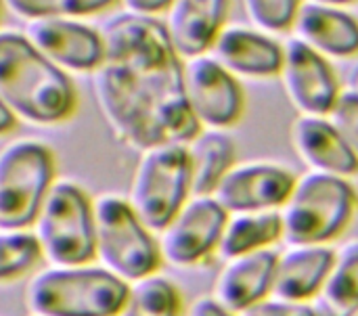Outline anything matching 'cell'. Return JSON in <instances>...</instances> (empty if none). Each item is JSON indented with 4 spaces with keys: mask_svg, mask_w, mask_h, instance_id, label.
Returning a JSON list of instances; mask_svg holds the SVG:
<instances>
[{
    "mask_svg": "<svg viewBox=\"0 0 358 316\" xmlns=\"http://www.w3.org/2000/svg\"><path fill=\"white\" fill-rule=\"evenodd\" d=\"M105 57L92 71V94L113 138L145 151L168 143H189L195 122L176 55L164 21L120 13L101 27Z\"/></svg>",
    "mask_w": 358,
    "mask_h": 316,
    "instance_id": "obj_1",
    "label": "cell"
},
{
    "mask_svg": "<svg viewBox=\"0 0 358 316\" xmlns=\"http://www.w3.org/2000/svg\"><path fill=\"white\" fill-rule=\"evenodd\" d=\"M0 99L17 120L38 128L67 124L80 103L69 73L15 29H0Z\"/></svg>",
    "mask_w": 358,
    "mask_h": 316,
    "instance_id": "obj_2",
    "label": "cell"
},
{
    "mask_svg": "<svg viewBox=\"0 0 358 316\" xmlns=\"http://www.w3.org/2000/svg\"><path fill=\"white\" fill-rule=\"evenodd\" d=\"M128 283L99 266L44 264L25 281L23 304L31 316H115Z\"/></svg>",
    "mask_w": 358,
    "mask_h": 316,
    "instance_id": "obj_3",
    "label": "cell"
},
{
    "mask_svg": "<svg viewBox=\"0 0 358 316\" xmlns=\"http://www.w3.org/2000/svg\"><path fill=\"white\" fill-rule=\"evenodd\" d=\"M279 212L285 243L331 245L357 216L358 191L350 178L308 170L298 176Z\"/></svg>",
    "mask_w": 358,
    "mask_h": 316,
    "instance_id": "obj_4",
    "label": "cell"
},
{
    "mask_svg": "<svg viewBox=\"0 0 358 316\" xmlns=\"http://www.w3.org/2000/svg\"><path fill=\"white\" fill-rule=\"evenodd\" d=\"M94 262L128 285L157 275L164 264L157 233L143 222L126 195L94 197Z\"/></svg>",
    "mask_w": 358,
    "mask_h": 316,
    "instance_id": "obj_5",
    "label": "cell"
},
{
    "mask_svg": "<svg viewBox=\"0 0 358 316\" xmlns=\"http://www.w3.org/2000/svg\"><path fill=\"white\" fill-rule=\"evenodd\" d=\"M31 233L40 245L44 264H92L94 197L73 178H57L34 218Z\"/></svg>",
    "mask_w": 358,
    "mask_h": 316,
    "instance_id": "obj_6",
    "label": "cell"
},
{
    "mask_svg": "<svg viewBox=\"0 0 358 316\" xmlns=\"http://www.w3.org/2000/svg\"><path fill=\"white\" fill-rule=\"evenodd\" d=\"M126 197L143 222L159 233L193 197L187 145L168 143L141 151Z\"/></svg>",
    "mask_w": 358,
    "mask_h": 316,
    "instance_id": "obj_7",
    "label": "cell"
},
{
    "mask_svg": "<svg viewBox=\"0 0 358 316\" xmlns=\"http://www.w3.org/2000/svg\"><path fill=\"white\" fill-rule=\"evenodd\" d=\"M57 180V157L38 138H15L0 149V229H31Z\"/></svg>",
    "mask_w": 358,
    "mask_h": 316,
    "instance_id": "obj_8",
    "label": "cell"
},
{
    "mask_svg": "<svg viewBox=\"0 0 358 316\" xmlns=\"http://www.w3.org/2000/svg\"><path fill=\"white\" fill-rule=\"evenodd\" d=\"M229 212L212 195H193L157 233L162 260L174 268H197L218 254Z\"/></svg>",
    "mask_w": 358,
    "mask_h": 316,
    "instance_id": "obj_9",
    "label": "cell"
},
{
    "mask_svg": "<svg viewBox=\"0 0 358 316\" xmlns=\"http://www.w3.org/2000/svg\"><path fill=\"white\" fill-rule=\"evenodd\" d=\"M185 94L189 109L206 130H229L245 113V92L233 76L210 52L182 61Z\"/></svg>",
    "mask_w": 358,
    "mask_h": 316,
    "instance_id": "obj_10",
    "label": "cell"
},
{
    "mask_svg": "<svg viewBox=\"0 0 358 316\" xmlns=\"http://www.w3.org/2000/svg\"><path fill=\"white\" fill-rule=\"evenodd\" d=\"M279 76L289 103L300 115H331L344 92L329 59L296 36L283 44V67Z\"/></svg>",
    "mask_w": 358,
    "mask_h": 316,
    "instance_id": "obj_11",
    "label": "cell"
},
{
    "mask_svg": "<svg viewBox=\"0 0 358 316\" xmlns=\"http://www.w3.org/2000/svg\"><path fill=\"white\" fill-rule=\"evenodd\" d=\"M298 176L277 161H237L220 180L212 197L229 212L281 210Z\"/></svg>",
    "mask_w": 358,
    "mask_h": 316,
    "instance_id": "obj_12",
    "label": "cell"
},
{
    "mask_svg": "<svg viewBox=\"0 0 358 316\" xmlns=\"http://www.w3.org/2000/svg\"><path fill=\"white\" fill-rule=\"evenodd\" d=\"M23 34L50 63L67 73H92L105 57L103 31L80 19H31Z\"/></svg>",
    "mask_w": 358,
    "mask_h": 316,
    "instance_id": "obj_13",
    "label": "cell"
},
{
    "mask_svg": "<svg viewBox=\"0 0 358 316\" xmlns=\"http://www.w3.org/2000/svg\"><path fill=\"white\" fill-rule=\"evenodd\" d=\"M289 141L298 157L313 172L350 180L358 174L357 155L329 115H298L292 122Z\"/></svg>",
    "mask_w": 358,
    "mask_h": 316,
    "instance_id": "obj_14",
    "label": "cell"
},
{
    "mask_svg": "<svg viewBox=\"0 0 358 316\" xmlns=\"http://www.w3.org/2000/svg\"><path fill=\"white\" fill-rule=\"evenodd\" d=\"M212 57L239 80H266L281 73L283 44L256 27L229 25L216 38Z\"/></svg>",
    "mask_w": 358,
    "mask_h": 316,
    "instance_id": "obj_15",
    "label": "cell"
},
{
    "mask_svg": "<svg viewBox=\"0 0 358 316\" xmlns=\"http://www.w3.org/2000/svg\"><path fill=\"white\" fill-rule=\"evenodd\" d=\"M275 266L277 252H254L222 262L212 296L229 310L241 315L254 304L273 296L275 289Z\"/></svg>",
    "mask_w": 358,
    "mask_h": 316,
    "instance_id": "obj_16",
    "label": "cell"
},
{
    "mask_svg": "<svg viewBox=\"0 0 358 316\" xmlns=\"http://www.w3.org/2000/svg\"><path fill=\"white\" fill-rule=\"evenodd\" d=\"M231 0H174L166 10V31L176 55L187 61L212 50L227 27Z\"/></svg>",
    "mask_w": 358,
    "mask_h": 316,
    "instance_id": "obj_17",
    "label": "cell"
},
{
    "mask_svg": "<svg viewBox=\"0 0 358 316\" xmlns=\"http://www.w3.org/2000/svg\"><path fill=\"white\" fill-rule=\"evenodd\" d=\"M334 245H294L277 252L273 296L292 302H315L334 266Z\"/></svg>",
    "mask_w": 358,
    "mask_h": 316,
    "instance_id": "obj_18",
    "label": "cell"
},
{
    "mask_svg": "<svg viewBox=\"0 0 358 316\" xmlns=\"http://www.w3.org/2000/svg\"><path fill=\"white\" fill-rule=\"evenodd\" d=\"M294 29L296 38L327 59L358 55V19L346 8L306 2L298 13Z\"/></svg>",
    "mask_w": 358,
    "mask_h": 316,
    "instance_id": "obj_19",
    "label": "cell"
},
{
    "mask_svg": "<svg viewBox=\"0 0 358 316\" xmlns=\"http://www.w3.org/2000/svg\"><path fill=\"white\" fill-rule=\"evenodd\" d=\"M193 195H212L227 172L237 164V145L227 130L201 128L189 143Z\"/></svg>",
    "mask_w": 358,
    "mask_h": 316,
    "instance_id": "obj_20",
    "label": "cell"
},
{
    "mask_svg": "<svg viewBox=\"0 0 358 316\" xmlns=\"http://www.w3.org/2000/svg\"><path fill=\"white\" fill-rule=\"evenodd\" d=\"M283 241V220L281 212H243L229 214L224 224L218 256L222 260L275 250Z\"/></svg>",
    "mask_w": 358,
    "mask_h": 316,
    "instance_id": "obj_21",
    "label": "cell"
},
{
    "mask_svg": "<svg viewBox=\"0 0 358 316\" xmlns=\"http://www.w3.org/2000/svg\"><path fill=\"white\" fill-rule=\"evenodd\" d=\"M313 304L321 316L358 315V239L336 247L329 277Z\"/></svg>",
    "mask_w": 358,
    "mask_h": 316,
    "instance_id": "obj_22",
    "label": "cell"
},
{
    "mask_svg": "<svg viewBox=\"0 0 358 316\" xmlns=\"http://www.w3.org/2000/svg\"><path fill=\"white\" fill-rule=\"evenodd\" d=\"M115 316H185L182 292L172 279L159 273L145 277L128 285Z\"/></svg>",
    "mask_w": 358,
    "mask_h": 316,
    "instance_id": "obj_23",
    "label": "cell"
},
{
    "mask_svg": "<svg viewBox=\"0 0 358 316\" xmlns=\"http://www.w3.org/2000/svg\"><path fill=\"white\" fill-rule=\"evenodd\" d=\"M44 264L31 229H0V287L27 281Z\"/></svg>",
    "mask_w": 358,
    "mask_h": 316,
    "instance_id": "obj_24",
    "label": "cell"
},
{
    "mask_svg": "<svg viewBox=\"0 0 358 316\" xmlns=\"http://www.w3.org/2000/svg\"><path fill=\"white\" fill-rule=\"evenodd\" d=\"M4 6L21 19L46 17H86L115 6L120 0H2Z\"/></svg>",
    "mask_w": 358,
    "mask_h": 316,
    "instance_id": "obj_25",
    "label": "cell"
},
{
    "mask_svg": "<svg viewBox=\"0 0 358 316\" xmlns=\"http://www.w3.org/2000/svg\"><path fill=\"white\" fill-rule=\"evenodd\" d=\"M250 23L264 34H287L294 29L302 0H243Z\"/></svg>",
    "mask_w": 358,
    "mask_h": 316,
    "instance_id": "obj_26",
    "label": "cell"
},
{
    "mask_svg": "<svg viewBox=\"0 0 358 316\" xmlns=\"http://www.w3.org/2000/svg\"><path fill=\"white\" fill-rule=\"evenodd\" d=\"M329 117L338 126V130L342 132V136L346 138L348 147L358 159V94L344 90Z\"/></svg>",
    "mask_w": 358,
    "mask_h": 316,
    "instance_id": "obj_27",
    "label": "cell"
},
{
    "mask_svg": "<svg viewBox=\"0 0 358 316\" xmlns=\"http://www.w3.org/2000/svg\"><path fill=\"white\" fill-rule=\"evenodd\" d=\"M239 316H321L317 313L315 304L310 302H292V300H283L277 296H271L258 304H254L252 308H248L245 313Z\"/></svg>",
    "mask_w": 358,
    "mask_h": 316,
    "instance_id": "obj_28",
    "label": "cell"
},
{
    "mask_svg": "<svg viewBox=\"0 0 358 316\" xmlns=\"http://www.w3.org/2000/svg\"><path fill=\"white\" fill-rule=\"evenodd\" d=\"M185 316H239L237 313L229 310L227 306H222L212 294L210 296H199L195 298L189 308L185 310Z\"/></svg>",
    "mask_w": 358,
    "mask_h": 316,
    "instance_id": "obj_29",
    "label": "cell"
},
{
    "mask_svg": "<svg viewBox=\"0 0 358 316\" xmlns=\"http://www.w3.org/2000/svg\"><path fill=\"white\" fill-rule=\"evenodd\" d=\"M120 2L124 4L126 13L157 19L159 15H166V10L170 8L174 0H120Z\"/></svg>",
    "mask_w": 358,
    "mask_h": 316,
    "instance_id": "obj_30",
    "label": "cell"
},
{
    "mask_svg": "<svg viewBox=\"0 0 358 316\" xmlns=\"http://www.w3.org/2000/svg\"><path fill=\"white\" fill-rule=\"evenodd\" d=\"M19 120L15 117V113L6 107V103L0 99V136H6L10 134L15 128H17Z\"/></svg>",
    "mask_w": 358,
    "mask_h": 316,
    "instance_id": "obj_31",
    "label": "cell"
},
{
    "mask_svg": "<svg viewBox=\"0 0 358 316\" xmlns=\"http://www.w3.org/2000/svg\"><path fill=\"white\" fill-rule=\"evenodd\" d=\"M346 84H348V88H346V90H350V92L358 94V63H355V65H352V69L348 71Z\"/></svg>",
    "mask_w": 358,
    "mask_h": 316,
    "instance_id": "obj_32",
    "label": "cell"
},
{
    "mask_svg": "<svg viewBox=\"0 0 358 316\" xmlns=\"http://www.w3.org/2000/svg\"><path fill=\"white\" fill-rule=\"evenodd\" d=\"M308 2H317V4H327V6H340V8H344V6H348V4H352V2H358V0H308Z\"/></svg>",
    "mask_w": 358,
    "mask_h": 316,
    "instance_id": "obj_33",
    "label": "cell"
},
{
    "mask_svg": "<svg viewBox=\"0 0 358 316\" xmlns=\"http://www.w3.org/2000/svg\"><path fill=\"white\" fill-rule=\"evenodd\" d=\"M2 8H4V2L0 0V21H2Z\"/></svg>",
    "mask_w": 358,
    "mask_h": 316,
    "instance_id": "obj_34",
    "label": "cell"
},
{
    "mask_svg": "<svg viewBox=\"0 0 358 316\" xmlns=\"http://www.w3.org/2000/svg\"><path fill=\"white\" fill-rule=\"evenodd\" d=\"M27 316H31V315H27Z\"/></svg>",
    "mask_w": 358,
    "mask_h": 316,
    "instance_id": "obj_35",
    "label": "cell"
},
{
    "mask_svg": "<svg viewBox=\"0 0 358 316\" xmlns=\"http://www.w3.org/2000/svg\"><path fill=\"white\" fill-rule=\"evenodd\" d=\"M355 316H358V315H355Z\"/></svg>",
    "mask_w": 358,
    "mask_h": 316,
    "instance_id": "obj_36",
    "label": "cell"
}]
</instances>
